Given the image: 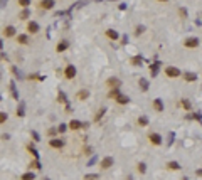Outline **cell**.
Masks as SVG:
<instances>
[{"label":"cell","mask_w":202,"mask_h":180,"mask_svg":"<svg viewBox=\"0 0 202 180\" xmlns=\"http://www.w3.org/2000/svg\"><path fill=\"white\" fill-rule=\"evenodd\" d=\"M145 32V27L143 26H136V29H135V35H140V34H143Z\"/></svg>","instance_id":"cell-28"},{"label":"cell","mask_w":202,"mask_h":180,"mask_svg":"<svg viewBox=\"0 0 202 180\" xmlns=\"http://www.w3.org/2000/svg\"><path fill=\"white\" fill-rule=\"evenodd\" d=\"M57 101L59 103H66V94H64V93H59V94H57Z\"/></svg>","instance_id":"cell-31"},{"label":"cell","mask_w":202,"mask_h":180,"mask_svg":"<svg viewBox=\"0 0 202 180\" xmlns=\"http://www.w3.org/2000/svg\"><path fill=\"white\" fill-rule=\"evenodd\" d=\"M196 175H197V177H202V168H197V170H196Z\"/></svg>","instance_id":"cell-39"},{"label":"cell","mask_w":202,"mask_h":180,"mask_svg":"<svg viewBox=\"0 0 202 180\" xmlns=\"http://www.w3.org/2000/svg\"><path fill=\"white\" fill-rule=\"evenodd\" d=\"M27 32L29 34H35V32H39V24L37 22H29L27 24Z\"/></svg>","instance_id":"cell-12"},{"label":"cell","mask_w":202,"mask_h":180,"mask_svg":"<svg viewBox=\"0 0 202 180\" xmlns=\"http://www.w3.org/2000/svg\"><path fill=\"white\" fill-rule=\"evenodd\" d=\"M157 2H168V0H157Z\"/></svg>","instance_id":"cell-40"},{"label":"cell","mask_w":202,"mask_h":180,"mask_svg":"<svg viewBox=\"0 0 202 180\" xmlns=\"http://www.w3.org/2000/svg\"><path fill=\"white\" fill-rule=\"evenodd\" d=\"M5 120H7V114H5V113H0V121H2V123H5Z\"/></svg>","instance_id":"cell-34"},{"label":"cell","mask_w":202,"mask_h":180,"mask_svg":"<svg viewBox=\"0 0 202 180\" xmlns=\"http://www.w3.org/2000/svg\"><path fill=\"white\" fill-rule=\"evenodd\" d=\"M179 106H180V108H184V110H187V111H189L190 108H192V104H190V101H189V99H180V101H179Z\"/></svg>","instance_id":"cell-17"},{"label":"cell","mask_w":202,"mask_h":180,"mask_svg":"<svg viewBox=\"0 0 202 180\" xmlns=\"http://www.w3.org/2000/svg\"><path fill=\"white\" fill-rule=\"evenodd\" d=\"M182 76H184V79H185L187 82H194V81H197V74H196V73H184Z\"/></svg>","instance_id":"cell-14"},{"label":"cell","mask_w":202,"mask_h":180,"mask_svg":"<svg viewBox=\"0 0 202 180\" xmlns=\"http://www.w3.org/2000/svg\"><path fill=\"white\" fill-rule=\"evenodd\" d=\"M29 17V9H24L22 12H20V20H25Z\"/></svg>","instance_id":"cell-29"},{"label":"cell","mask_w":202,"mask_h":180,"mask_svg":"<svg viewBox=\"0 0 202 180\" xmlns=\"http://www.w3.org/2000/svg\"><path fill=\"white\" fill-rule=\"evenodd\" d=\"M64 76H66V79H74L76 78V67L73 66V64H67L66 69H64Z\"/></svg>","instance_id":"cell-5"},{"label":"cell","mask_w":202,"mask_h":180,"mask_svg":"<svg viewBox=\"0 0 202 180\" xmlns=\"http://www.w3.org/2000/svg\"><path fill=\"white\" fill-rule=\"evenodd\" d=\"M104 34H106V37H108V39H111V41H116V39L120 37V34H118L116 30H113V29H108V30L104 32Z\"/></svg>","instance_id":"cell-13"},{"label":"cell","mask_w":202,"mask_h":180,"mask_svg":"<svg viewBox=\"0 0 202 180\" xmlns=\"http://www.w3.org/2000/svg\"><path fill=\"white\" fill-rule=\"evenodd\" d=\"M98 178H99L98 174H88V175H84V180H98Z\"/></svg>","instance_id":"cell-26"},{"label":"cell","mask_w":202,"mask_h":180,"mask_svg":"<svg viewBox=\"0 0 202 180\" xmlns=\"http://www.w3.org/2000/svg\"><path fill=\"white\" fill-rule=\"evenodd\" d=\"M20 180H35V175L30 174V172H27V174H24L22 177H20Z\"/></svg>","instance_id":"cell-23"},{"label":"cell","mask_w":202,"mask_h":180,"mask_svg":"<svg viewBox=\"0 0 202 180\" xmlns=\"http://www.w3.org/2000/svg\"><path fill=\"white\" fill-rule=\"evenodd\" d=\"M136 170H138V174H145V172H147V165L145 163H138V165H136Z\"/></svg>","instance_id":"cell-25"},{"label":"cell","mask_w":202,"mask_h":180,"mask_svg":"<svg viewBox=\"0 0 202 180\" xmlns=\"http://www.w3.org/2000/svg\"><path fill=\"white\" fill-rule=\"evenodd\" d=\"M67 47H69V42H67V41H61L59 44H57L56 51H57V52H63V51H66Z\"/></svg>","instance_id":"cell-16"},{"label":"cell","mask_w":202,"mask_h":180,"mask_svg":"<svg viewBox=\"0 0 202 180\" xmlns=\"http://www.w3.org/2000/svg\"><path fill=\"white\" fill-rule=\"evenodd\" d=\"M197 46H199V39L197 37H187L184 41V47H187V49H196Z\"/></svg>","instance_id":"cell-3"},{"label":"cell","mask_w":202,"mask_h":180,"mask_svg":"<svg viewBox=\"0 0 202 180\" xmlns=\"http://www.w3.org/2000/svg\"><path fill=\"white\" fill-rule=\"evenodd\" d=\"M138 84H140V89H142V91H148V82H147V79H140L138 81Z\"/></svg>","instance_id":"cell-21"},{"label":"cell","mask_w":202,"mask_h":180,"mask_svg":"<svg viewBox=\"0 0 202 180\" xmlns=\"http://www.w3.org/2000/svg\"><path fill=\"white\" fill-rule=\"evenodd\" d=\"M158 74V64H153V66H152V76H157Z\"/></svg>","instance_id":"cell-32"},{"label":"cell","mask_w":202,"mask_h":180,"mask_svg":"<svg viewBox=\"0 0 202 180\" xmlns=\"http://www.w3.org/2000/svg\"><path fill=\"white\" fill-rule=\"evenodd\" d=\"M148 140H150V143L152 145H162V136L158 135V133H150L148 135Z\"/></svg>","instance_id":"cell-7"},{"label":"cell","mask_w":202,"mask_h":180,"mask_svg":"<svg viewBox=\"0 0 202 180\" xmlns=\"http://www.w3.org/2000/svg\"><path fill=\"white\" fill-rule=\"evenodd\" d=\"M142 61H143V57H142V56H133L130 62H131L133 66H140V64H142Z\"/></svg>","instance_id":"cell-20"},{"label":"cell","mask_w":202,"mask_h":180,"mask_svg":"<svg viewBox=\"0 0 202 180\" xmlns=\"http://www.w3.org/2000/svg\"><path fill=\"white\" fill-rule=\"evenodd\" d=\"M106 86L110 89H116V88H120V86H121V81L118 78H115V76L113 78H108L106 79Z\"/></svg>","instance_id":"cell-4"},{"label":"cell","mask_w":202,"mask_h":180,"mask_svg":"<svg viewBox=\"0 0 202 180\" xmlns=\"http://www.w3.org/2000/svg\"><path fill=\"white\" fill-rule=\"evenodd\" d=\"M49 146H50V148H56V150H59V148H63V146H64V140L52 138V140H49Z\"/></svg>","instance_id":"cell-6"},{"label":"cell","mask_w":202,"mask_h":180,"mask_svg":"<svg viewBox=\"0 0 202 180\" xmlns=\"http://www.w3.org/2000/svg\"><path fill=\"white\" fill-rule=\"evenodd\" d=\"M67 126H69L71 130H81L83 126H88V125H86V123H81V121H78V120H71Z\"/></svg>","instance_id":"cell-8"},{"label":"cell","mask_w":202,"mask_h":180,"mask_svg":"<svg viewBox=\"0 0 202 180\" xmlns=\"http://www.w3.org/2000/svg\"><path fill=\"white\" fill-rule=\"evenodd\" d=\"M180 74H182V71H180L179 67H174V66L165 67V76L167 78H179Z\"/></svg>","instance_id":"cell-1"},{"label":"cell","mask_w":202,"mask_h":180,"mask_svg":"<svg viewBox=\"0 0 202 180\" xmlns=\"http://www.w3.org/2000/svg\"><path fill=\"white\" fill-rule=\"evenodd\" d=\"M167 168H168V170H179L180 165H179V162H168V163H167Z\"/></svg>","instance_id":"cell-22"},{"label":"cell","mask_w":202,"mask_h":180,"mask_svg":"<svg viewBox=\"0 0 202 180\" xmlns=\"http://www.w3.org/2000/svg\"><path fill=\"white\" fill-rule=\"evenodd\" d=\"M17 116H24V110H22V108H19V110H17Z\"/></svg>","instance_id":"cell-37"},{"label":"cell","mask_w":202,"mask_h":180,"mask_svg":"<svg viewBox=\"0 0 202 180\" xmlns=\"http://www.w3.org/2000/svg\"><path fill=\"white\" fill-rule=\"evenodd\" d=\"M41 7H42L44 10H50V9L54 7V0H42V2H41Z\"/></svg>","instance_id":"cell-15"},{"label":"cell","mask_w":202,"mask_h":180,"mask_svg":"<svg viewBox=\"0 0 202 180\" xmlns=\"http://www.w3.org/2000/svg\"><path fill=\"white\" fill-rule=\"evenodd\" d=\"M152 106H153V110L157 111V113H162V111H164V103H162V99H153V104H152Z\"/></svg>","instance_id":"cell-10"},{"label":"cell","mask_w":202,"mask_h":180,"mask_svg":"<svg viewBox=\"0 0 202 180\" xmlns=\"http://www.w3.org/2000/svg\"><path fill=\"white\" fill-rule=\"evenodd\" d=\"M118 96H120V89H111V91H110V98H115V99H116L118 98Z\"/></svg>","instance_id":"cell-27"},{"label":"cell","mask_w":202,"mask_h":180,"mask_svg":"<svg viewBox=\"0 0 202 180\" xmlns=\"http://www.w3.org/2000/svg\"><path fill=\"white\" fill-rule=\"evenodd\" d=\"M29 3H30V0H19V5L22 7V9H27Z\"/></svg>","instance_id":"cell-30"},{"label":"cell","mask_w":202,"mask_h":180,"mask_svg":"<svg viewBox=\"0 0 202 180\" xmlns=\"http://www.w3.org/2000/svg\"><path fill=\"white\" fill-rule=\"evenodd\" d=\"M3 35H5V37H14V35H15V27L14 26L3 27Z\"/></svg>","instance_id":"cell-9"},{"label":"cell","mask_w":202,"mask_h":180,"mask_svg":"<svg viewBox=\"0 0 202 180\" xmlns=\"http://www.w3.org/2000/svg\"><path fill=\"white\" fill-rule=\"evenodd\" d=\"M56 131H59V130H56V128H50V130H49L47 133H49L50 136H54V135H56Z\"/></svg>","instance_id":"cell-35"},{"label":"cell","mask_w":202,"mask_h":180,"mask_svg":"<svg viewBox=\"0 0 202 180\" xmlns=\"http://www.w3.org/2000/svg\"><path fill=\"white\" fill-rule=\"evenodd\" d=\"M103 114H104V110H99V111H98V114L95 116V121H99V118L103 116Z\"/></svg>","instance_id":"cell-33"},{"label":"cell","mask_w":202,"mask_h":180,"mask_svg":"<svg viewBox=\"0 0 202 180\" xmlns=\"http://www.w3.org/2000/svg\"><path fill=\"white\" fill-rule=\"evenodd\" d=\"M138 125L140 126H147V125H148V118L147 116H140L138 118Z\"/></svg>","instance_id":"cell-24"},{"label":"cell","mask_w":202,"mask_h":180,"mask_svg":"<svg viewBox=\"0 0 202 180\" xmlns=\"http://www.w3.org/2000/svg\"><path fill=\"white\" fill-rule=\"evenodd\" d=\"M115 101H116L118 104H128L130 103V98H128V96H125V94H120Z\"/></svg>","instance_id":"cell-18"},{"label":"cell","mask_w":202,"mask_h":180,"mask_svg":"<svg viewBox=\"0 0 202 180\" xmlns=\"http://www.w3.org/2000/svg\"><path fill=\"white\" fill-rule=\"evenodd\" d=\"M57 130H59V133H64V131H66V125H61Z\"/></svg>","instance_id":"cell-36"},{"label":"cell","mask_w":202,"mask_h":180,"mask_svg":"<svg viewBox=\"0 0 202 180\" xmlns=\"http://www.w3.org/2000/svg\"><path fill=\"white\" fill-rule=\"evenodd\" d=\"M17 42H19V44H29V37L25 34H20V35H17Z\"/></svg>","instance_id":"cell-19"},{"label":"cell","mask_w":202,"mask_h":180,"mask_svg":"<svg viewBox=\"0 0 202 180\" xmlns=\"http://www.w3.org/2000/svg\"><path fill=\"white\" fill-rule=\"evenodd\" d=\"M89 98V91L88 89H81V91L76 94V99H79V101H84V99Z\"/></svg>","instance_id":"cell-11"},{"label":"cell","mask_w":202,"mask_h":180,"mask_svg":"<svg viewBox=\"0 0 202 180\" xmlns=\"http://www.w3.org/2000/svg\"><path fill=\"white\" fill-rule=\"evenodd\" d=\"M113 163H115V158L113 157H104L103 160L99 162V167H101V170H108V168L113 167Z\"/></svg>","instance_id":"cell-2"},{"label":"cell","mask_w":202,"mask_h":180,"mask_svg":"<svg viewBox=\"0 0 202 180\" xmlns=\"http://www.w3.org/2000/svg\"><path fill=\"white\" fill-rule=\"evenodd\" d=\"M32 138H34L35 142H39V135H37V133H35V131H32Z\"/></svg>","instance_id":"cell-38"}]
</instances>
